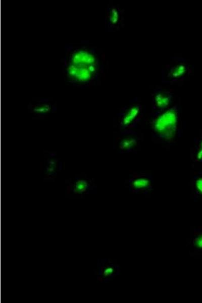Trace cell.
<instances>
[{
    "mask_svg": "<svg viewBox=\"0 0 202 303\" xmlns=\"http://www.w3.org/2000/svg\"><path fill=\"white\" fill-rule=\"evenodd\" d=\"M63 65L82 75L100 74L103 65L97 49L88 44L70 43L65 46Z\"/></svg>",
    "mask_w": 202,
    "mask_h": 303,
    "instance_id": "cell-1",
    "label": "cell"
},
{
    "mask_svg": "<svg viewBox=\"0 0 202 303\" xmlns=\"http://www.w3.org/2000/svg\"><path fill=\"white\" fill-rule=\"evenodd\" d=\"M152 128L154 135L159 140L168 141L175 136L178 122V111L176 106L169 108L154 115Z\"/></svg>",
    "mask_w": 202,
    "mask_h": 303,
    "instance_id": "cell-2",
    "label": "cell"
},
{
    "mask_svg": "<svg viewBox=\"0 0 202 303\" xmlns=\"http://www.w3.org/2000/svg\"><path fill=\"white\" fill-rule=\"evenodd\" d=\"M66 194L68 197L81 198L96 191L97 186L94 178L86 174H76L65 181Z\"/></svg>",
    "mask_w": 202,
    "mask_h": 303,
    "instance_id": "cell-3",
    "label": "cell"
},
{
    "mask_svg": "<svg viewBox=\"0 0 202 303\" xmlns=\"http://www.w3.org/2000/svg\"><path fill=\"white\" fill-rule=\"evenodd\" d=\"M142 107L133 103L123 107L117 114L118 128L121 131L136 128L142 117Z\"/></svg>",
    "mask_w": 202,
    "mask_h": 303,
    "instance_id": "cell-4",
    "label": "cell"
},
{
    "mask_svg": "<svg viewBox=\"0 0 202 303\" xmlns=\"http://www.w3.org/2000/svg\"><path fill=\"white\" fill-rule=\"evenodd\" d=\"M153 176L145 172H136L131 174L126 182V187L130 192L147 194L153 189Z\"/></svg>",
    "mask_w": 202,
    "mask_h": 303,
    "instance_id": "cell-5",
    "label": "cell"
},
{
    "mask_svg": "<svg viewBox=\"0 0 202 303\" xmlns=\"http://www.w3.org/2000/svg\"><path fill=\"white\" fill-rule=\"evenodd\" d=\"M27 109L33 119H42L57 111V103L49 98L35 97L28 103Z\"/></svg>",
    "mask_w": 202,
    "mask_h": 303,
    "instance_id": "cell-6",
    "label": "cell"
},
{
    "mask_svg": "<svg viewBox=\"0 0 202 303\" xmlns=\"http://www.w3.org/2000/svg\"><path fill=\"white\" fill-rule=\"evenodd\" d=\"M62 168V162L55 152L44 150L41 169L44 181H54Z\"/></svg>",
    "mask_w": 202,
    "mask_h": 303,
    "instance_id": "cell-7",
    "label": "cell"
},
{
    "mask_svg": "<svg viewBox=\"0 0 202 303\" xmlns=\"http://www.w3.org/2000/svg\"><path fill=\"white\" fill-rule=\"evenodd\" d=\"M163 70L162 81L176 83L185 79L189 71L188 65L182 59H174Z\"/></svg>",
    "mask_w": 202,
    "mask_h": 303,
    "instance_id": "cell-8",
    "label": "cell"
},
{
    "mask_svg": "<svg viewBox=\"0 0 202 303\" xmlns=\"http://www.w3.org/2000/svg\"><path fill=\"white\" fill-rule=\"evenodd\" d=\"M139 141L138 134L133 129H127L121 131L116 144L119 153H129L135 151Z\"/></svg>",
    "mask_w": 202,
    "mask_h": 303,
    "instance_id": "cell-9",
    "label": "cell"
},
{
    "mask_svg": "<svg viewBox=\"0 0 202 303\" xmlns=\"http://www.w3.org/2000/svg\"><path fill=\"white\" fill-rule=\"evenodd\" d=\"M120 273L118 265L107 259H98L95 274L97 280L106 283L111 281Z\"/></svg>",
    "mask_w": 202,
    "mask_h": 303,
    "instance_id": "cell-10",
    "label": "cell"
},
{
    "mask_svg": "<svg viewBox=\"0 0 202 303\" xmlns=\"http://www.w3.org/2000/svg\"><path fill=\"white\" fill-rule=\"evenodd\" d=\"M172 100V93L162 89L155 90L153 95V114L157 115L169 108Z\"/></svg>",
    "mask_w": 202,
    "mask_h": 303,
    "instance_id": "cell-11",
    "label": "cell"
},
{
    "mask_svg": "<svg viewBox=\"0 0 202 303\" xmlns=\"http://www.w3.org/2000/svg\"><path fill=\"white\" fill-rule=\"evenodd\" d=\"M122 11L116 5H110L107 7L105 17V28L108 32L118 29L122 24Z\"/></svg>",
    "mask_w": 202,
    "mask_h": 303,
    "instance_id": "cell-12",
    "label": "cell"
},
{
    "mask_svg": "<svg viewBox=\"0 0 202 303\" xmlns=\"http://www.w3.org/2000/svg\"><path fill=\"white\" fill-rule=\"evenodd\" d=\"M191 252L195 256H202V227L193 229L190 240Z\"/></svg>",
    "mask_w": 202,
    "mask_h": 303,
    "instance_id": "cell-13",
    "label": "cell"
},
{
    "mask_svg": "<svg viewBox=\"0 0 202 303\" xmlns=\"http://www.w3.org/2000/svg\"><path fill=\"white\" fill-rule=\"evenodd\" d=\"M191 183L194 199L202 200V172H199L194 176Z\"/></svg>",
    "mask_w": 202,
    "mask_h": 303,
    "instance_id": "cell-14",
    "label": "cell"
},
{
    "mask_svg": "<svg viewBox=\"0 0 202 303\" xmlns=\"http://www.w3.org/2000/svg\"><path fill=\"white\" fill-rule=\"evenodd\" d=\"M191 159L195 162H202V134L195 141L191 153Z\"/></svg>",
    "mask_w": 202,
    "mask_h": 303,
    "instance_id": "cell-15",
    "label": "cell"
}]
</instances>
